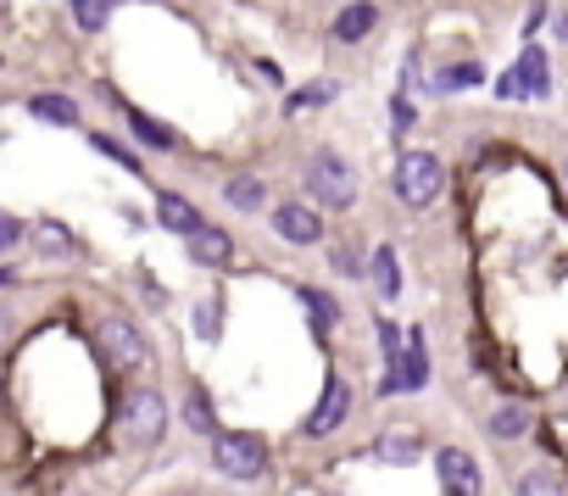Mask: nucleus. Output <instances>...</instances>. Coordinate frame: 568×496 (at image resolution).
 <instances>
[{
    "label": "nucleus",
    "instance_id": "nucleus-27",
    "mask_svg": "<svg viewBox=\"0 0 568 496\" xmlns=\"http://www.w3.org/2000/svg\"><path fill=\"white\" fill-rule=\"evenodd\" d=\"M195 330H201L206 341H217V296H206V302H201V313H195Z\"/></svg>",
    "mask_w": 568,
    "mask_h": 496
},
{
    "label": "nucleus",
    "instance_id": "nucleus-24",
    "mask_svg": "<svg viewBox=\"0 0 568 496\" xmlns=\"http://www.w3.org/2000/svg\"><path fill=\"white\" fill-rule=\"evenodd\" d=\"M479 79H485L479 68H446L435 84H440V90H468V84H479Z\"/></svg>",
    "mask_w": 568,
    "mask_h": 496
},
{
    "label": "nucleus",
    "instance_id": "nucleus-19",
    "mask_svg": "<svg viewBox=\"0 0 568 496\" xmlns=\"http://www.w3.org/2000/svg\"><path fill=\"white\" fill-rule=\"evenodd\" d=\"M267 201V184L256 179V173H240V179H229V206H240V212H256Z\"/></svg>",
    "mask_w": 568,
    "mask_h": 496
},
{
    "label": "nucleus",
    "instance_id": "nucleus-6",
    "mask_svg": "<svg viewBox=\"0 0 568 496\" xmlns=\"http://www.w3.org/2000/svg\"><path fill=\"white\" fill-rule=\"evenodd\" d=\"M435 474H440L446 496H479V490H485L479 463H474L463 446H440V452H435Z\"/></svg>",
    "mask_w": 568,
    "mask_h": 496
},
{
    "label": "nucleus",
    "instance_id": "nucleus-13",
    "mask_svg": "<svg viewBox=\"0 0 568 496\" xmlns=\"http://www.w3.org/2000/svg\"><path fill=\"white\" fill-rule=\"evenodd\" d=\"M34 252L62 263V257H79V240H73V234H68L57 217H40V223H34Z\"/></svg>",
    "mask_w": 568,
    "mask_h": 496
},
{
    "label": "nucleus",
    "instance_id": "nucleus-25",
    "mask_svg": "<svg viewBox=\"0 0 568 496\" xmlns=\"http://www.w3.org/2000/svg\"><path fill=\"white\" fill-rule=\"evenodd\" d=\"M302 302H307V307H313V318H318V324H324V330H329V324H335V318H341V313H335V302H329V296H324V291H302Z\"/></svg>",
    "mask_w": 568,
    "mask_h": 496
},
{
    "label": "nucleus",
    "instance_id": "nucleus-3",
    "mask_svg": "<svg viewBox=\"0 0 568 496\" xmlns=\"http://www.w3.org/2000/svg\"><path fill=\"white\" fill-rule=\"evenodd\" d=\"M307 190H313L318 206L346 212V206L357 201V168H352L346 156H335V151H313V162H307Z\"/></svg>",
    "mask_w": 568,
    "mask_h": 496
},
{
    "label": "nucleus",
    "instance_id": "nucleus-5",
    "mask_svg": "<svg viewBox=\"0 0 568 496\" xmlns=\"http://www.w3.org/2000/svg\"><path fill=\"white\" fill-rule=\"evenodd\" d=\"M95 341H101V352H106V363L118 368V374H140L145 368V335H140V324H129V318H101V330H95Z\"/></svg>",
    "mask_w": 568,
    "mask_h": 496
},
{
    "label": "nucleus",
    "instance_id": "nucleus-1",
    "mask_svg": "<svg viewBox=\"0 0 568 496\" xmlns=\"http://www.w3.org/2000/svg\"><path fill=\"white\" fill-rule=\"evenodd\" d=\"M162 435H168V402H162V391H151V385L129 391L123 407H118V441L123 446H156Z\"/></svg>",
    "mask_w": 568,
    "mask_h": 496
},
{
    "label": "nucleus",
    "instance_id": "nucleus-29",
    "mask_svg": "<svg viewBox=\"0 0 568 496\" xmlns=\"http://www.w3.org/2000/svg\"><path fill=\"white\" fill-rule=\"evenodd\" d=\"M7 335H12V313H7V307H0V341H7Z\"/></svg>",
    "mask_w": 568,
    "mask_h": 496
},
{
    "label": "nucleus",
    "instance_id": "nucleus-26",
    "mask_svg": "<svg viewBox=\"0 0 568 496\" xmlns=\"http://www.w3.org/2000/svg\"><path fill=\"white\" fill-rule=\"evenodd\" d=\"M23 240V223L12 212H0V257H12V245Z\"/></svg>",
    "mask_w": 568,
    "mask_h": 496
},
{
    "label": "nucleus",
    "instance_id": "nucleus-16",
    "mask_svg": "<svg viewBox=\"0 0 568 496\" xmlns=\"http://www.w3.org/2000/svg\"><path fill=\"white\" fill-rule=\"evenodd\" d=\"M29 112H34L40 123H57V129H79V107H73L68 95H34V101H29Z\"/></svg>",
    "mask_w": 568,
    "mask_h": 496
},
{
    "label": "nucleus",
    "instance_id": "nucleus-20",
    "mask_svg": "<svg viewBox=\"0 0 568 496\" xmlns=\"http://www.w3.org/2000/svg\"><path fill=\"white\" fill-rule=\"evenodd\" d=\"M496 441H518L524 429H529V413L524 407H501V413H490V424H485Z\"/></svg>",
    "mask_w": 568,
    "mask_h": 496
},
{
    "label": "nucleus",
    "instance_id": "nucleus-31",
    "mask_svg": "<svg viewBox=\"0 0 568 496\" xmlns=\"http://www.w3.org/2000/svg\"><path fill=\"white\" fill-rule=\"evenodd\" d=\"M562 184H568V162H562Z\"/></svg>",
    "mask_w": 568,
    "mask_h": 496
},
{
    "label": "nucleus",
    "instance_id": "nucleus-8",
    "mask_svg": "<svg viewBox=\"0 0 568 496\" xmlns=\"http://www.w3.org/2000/svg\"><path fill=\"white\" fill-rule=\"evenodd\" d=\"M551 90V79H546V57H540V45H529L518 62H513V73L501 79V95L513 101V95H546Z\"/></svg>",
    "mask_w": 568,
    "mask_h": 496
},
{
    "label": "nucleus",
    "instance_id": "nucleus-21",
    "mask_svg": "<svg viewBox=\"0 0 568 496\" xmlns=\"http://www.w3.org/2000/svg\"><path fill=\"white\" fill-rule=\"evenodd\" d=\"M379 457H390V463H413V457H418V435H413V429H385Z\"/></svg>",
    "mask_w": 568,
    "mask_h": 496
},
{
    "label": "nucleus",
    "instance_id": "nucleus-14",
    "mask_svg": "<svg viewBox=\"0 0 568 496\" xmlns=\"http://www.w3.org/2000/svg\"><path fill=\"white\" fill-rule=\"evenodd\" d=\"M368 274H374V291H379V302H396V296H402V263H396V252H390V245H379V252L368 257Z\"/></svg>",
    "mask_w": 568,
    "mask_h": 496
},
{
    "label": "nucleus",
    "instance_id": "nucleus-18",
    "mask_svg": "<svg viewBox=\"0 0 568 496\" xmlns=\"http://www.w3.org/2000/svg\"><path fill=\"white\" fill-rule=\"evenodd\" d=\"M513 496H568V485H562V474H557V468H546V463H540V468H529V474L513 485Z\"/></svg>",
    "mask_w": 568,
    "mask_h": 496
},
{
    "label": "nucleus",
    "instance_id": "nucleus-7",
    "mask_svg": "<svg viewBox=\"0 0 568 496\" xmlns=\"http://www.w3.org/2000/svg\"><path fill=\"white\" fill-rule=\"evenodd\" d=\"M346 413H352V391H346V379H341V374H329V379H324V402H318V407H313V418H307V435H313V441L335 435V429L346 424Z\"/></svg>",
    "mask_w": 568,
    "mask_h": 496
},
{
    "label": "nucleus",
    "instance_id": "nucleus-22",
    "mask_svg": "<svg viewBox=\"0 0 568 496\" xmlns=\"http://www.w3.org/2000/svg\"><path fill=\"white\" fill-rule=\"evenodd\" d=\"M129 123H134V134H140L145 145H156V151H168V145H173V129H162L156 118H145V112H129Z\"/></svg>",
    "mask_w": 568,
    "mask_h": 496
},
{
    "label": "nucleus",
    "instance_id": "nucleus-4",
    "mask_svg": "<svg viewBox=\"0 0 568 496\" xmlns=\"http://www.w3.org/2000/svg\"><path fill=\"white\" fill-rule=\"evenodd\" d=\"M212 468L223 479H262L267 468V446L245 429H229V435H212Z\"/></svg>",
    "mask_w": 568,
    "mask_h": 496
},
{
    "label": "nucleus",
    "instance_id": "nucleus-23",
    "mask_svg": "<svg viewBox=\"0 0 568 496\" xmlns=\"http://www.w3.org/2000/svg\"><path fill=\"white\" fill-rule=\"evenodd\" d=\"M329 269H335V274H346V280H357V274H363L368 263L357 257V245H335V257H329Z\"/></svg>",
    "mask_w": 568,
    "mask_h": 496
},
{
    "label": "nucleus",
    "instance_id": "nucleus-28",
    "mask_svg": "<svg viewBox=\"0 0 568 496\" xmlns=\"http://www.w3.org/2000/svg\"><path fill=\"white\" fill-rule=\"evenodd\" d=\"M95 151H106V156H118V162H123L129 173H140V156H134V151H123L118 140H101V134H95Z\"/></svg>",
    "mask_w": 568,
    "mask_h": 496
},
{
    "label": "nucleus",
    "instance_id": "nucleus-10",
    "mask_svg": "<svg viewBox=\"0 0 568 496\" xmlns=\"http://www.w3.org/2000/svg\"><path fill=\"white\" fill-rule=\"evenodd\" d=\"M190 263H201V269H229L234 263V240L223 234V229H195L190 234Z\"/></svg>",
    "mask_w": 568,
    "mask_h": 496
},
{
    "label": "nucleus",
    "instance_id": "nucleus-15",
    "mask_svg": "<svg viewBox=\"0 0 568 496\" xmlns=\"http://www.w3.org/2000/svg\"><path fill=\"white\" fill-rule=\"evenodd\" d=\"M424 379H429V363H424V335L413 330V335L402 341V396H407V391H424Z\"/></svg>",
    "mask_w": 568,
    "mask_h": 496
},
{
    "label": "nucleus",
    "instance_id": "nucleus-9",
    "mask_svg": "<svg viewBox=\"0 0 568 496\" xmlns=\"http://www.w3.org/2000/svg\"><path fill=\"white\" fill-rule=\"evenodd\" d=\"M273 229L291 240V245H313L324 234V217L313 206H302V201H284V206H273Z\"/></svg>",
    "mask_w": 568,
    "mask_h": 496
},
{
    "label": "nucleus",
    "instance_id": "nucleus-2",
    "mask_svg": "<svg viewBox=\"0 0 568 496\" xmlns=\"http://www.w3.org/2000/svg\"><path fill=\"white\" fill-rule=\"evenodd\" d=\"M446 190V162L435 151H402L396 156V195L402 206H435Z\"/></svg>",
    "mask_w": 568,
    "mask_h": 496
},
{
    "label": "nucleus",
    "instance_id": "nucleus-12",
    "mask_svg": "<svg viewBox=\"0 0 568 496\" xmlns=\"http://www.w3.org/2000/svg\"><path fill=\"white\" fill-rule=\"evenodd\" d=\"M156 223L190 240V234L201 229V212H195V201H184V195H173V190H162V195H156Z\"/></svg>",
    "mask_w": 568,
    "mask_h": 496
},
{
    "label": "nucleus",
    "instance_id": "nucleus-30",
    "mask_svg": "<svg viewBox=\"0 0 568 496\" xmlns=\"http://www.w3.org/2000/svg\"><path fill=\"white\" fill-rule=\"evenodd\" d=\"M7 285H12V274H0V291H7Z\"/></svg>",
    "mask_w": 568,
    "mask_h": 496
},
{
    "label": "nucleus",
    "instance_id": "nucleus-17",
    "mask_svg": "<svg viewBox=\"0 0 568 496\" xmlns=\"http://www.w3.org/2000/svg\"><path fill=\"white\" fill-rule=\"evenodd\" d=\"M68 12H73V23L84 34H101L112 23V12H118V0H68Z\"/></svg>",
    "mask_w": 568,
    "mask_h": 496
},
{
    "label": "nucleus",
    "instance_id": "nucleus-11",
    "mask_svg": "<svg viewBox=\"0 0 568 496\" xmlns=\"http://www.w3.org/2000/svg\"><path fill=\"white\" fill-rule=\"evenodd\" d=\"M374 23H379V7H374V0H352V7L335 18L329 34H335L341 45H363V40L374 34Z\"/></svg>",
    "mask_w": 568,
    "mask_h": 496
}]
</instances>
